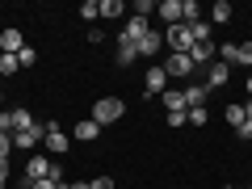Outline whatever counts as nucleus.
Returning a JSON list of instances; mask_svg holds the SVG:
<instances>
[{
  "label": "nucleus",
  "instance_id": "nucleus-1",
  "mask_svg": "<svg viewBox=\"0 0 252 189\" xmlns=\"http://www.w3.org/2000/svg\"><path fill=\"white\" fill-rule=\"evenodd\" d=\"M122 114H126V101H122V97H101V101H93V122H97V126H114Z\"/></svg>",
  "mask_w": 252,
  "mask_h": 189
},
{
  "label": "nucleus",
  "instance_id": "nucleus-2",
  "mask_svg": "<svg viewBox=\"0 0 252 189\" xmlns=\"http://www.w3.org/2000/svg\"><path fill=\"white\" fill-rule=\"evenodd\" d=\"M164 46H168L172 55H189L193 51V30L181 21V26H168V34H164Z\"/></svg>",
  "mask_w": 252,
  "mask_h": 189
},
{
  "label": "nucleus",
  "instance_id": "nucleus-3",
  "mask_svg": "<svg viewBox=\"0 0 252 189\" xmlns=\"http://www.w3.org/2000/svg\"><path fill=\"white\" fill-rule=\"evenodd\" d=\"M164 72H168V80H193V72H198V67H193V59H189V55H164Z\"/></svg>",
  "mask_w": 252,
  "mask_h": 189
},
{
  "label": "nucleus",
  "instance_id": "nucleus-4",
  "mask_svg": "<svg viewBox=\"0 0 252 189\" xmlns=\"http://www.w3.org/2000/svg\"><path fill=\"white\" fill-rule=\"evenodd\" d=\"M219 59L235 63V67H252V42H227V46H219Z\"/></svg>",
  "mask_w": 252,
  "mask_h": 189
},
{
  "label": "nucleus",
  "instance_id": "nucleus-5",
  "mask_svg": "<svg viewBox=\"0 0 252 189\" xmlns=\"http://www.w3.org/2000/svg\"><path fill=\"white\" fill-rule=\"evenodd\" d=\"M42 147L51 156H63L67 147H72V135L67 130H59V122H46V139H42Z\"/></svg>",
  "mask_w": 252,
  "mask_h": 189
},
{
  "label": "nucleus",
  "instance_id": "nucleus-6",
  "mask_svg": "<svg viewBox=\"0 0 252 189\" xmlns=\"http://www.w3.org/2000/svg\"><path fill=\"white\" fill-rule=\"evenodd\" d=\"M164 89H168V72H164V63L147 67V76H143V97H164Z\"/></svg>",
  "mask_w": 252,
  "mask_h": 189
},
{
  "label": "nucleus",
  "instance_id": "nucleus-7",
  "mask_svg": "<svg viewBox=\"0 0 252 189\" xmlns=\"http://www.w3.org/2000/svg\"><path fill=\"white\" fill-rule=\"evenodd\" d=\"M227 80H231V63L215 59V63H210V67H206V80H202V84H206V89H223Z\"/></svg>",
  "mask_w": 252,
  "mask_h": 189
},
{
  "label": "nucleus",
  "instance_id": "nucleus-8",
  "mask_svg": "<svg viewBox=\"0 0 252 189\" xmlns=\"http://www.w3.org/2000/svg\"><path fill=\"white\" fill-rule=\"evenodd\" d=\"M26 51V34H21V30H0V55H21Z\"/></svg>",
  "mask_w": 252,
  "mask_h": 189
},
{
  "label": "nucleus",
  "instance_id": "nucleus-9",
  "mask_svg": "<svg viewBox=\"0 0 252 189\" xmlns=\"http://www.w3.org/2000/svg\"><path fill=\"white\" fill-rule=\"evenodd\" d=\"M147 30H152V21H147V17H126V26H122V42H135V46H139Z\"/></svg>",
  "mask_w": 252,
  "mask_h": 189
},
{
  "label": "nucleus",
  "instance_id": "nucleus-10",
  "mask_svg": "<svg viewBox=\"0 0 252 189\" xmlns=\"http://www.w3.org/2000/svg\"><path fill=\"white\" fill-rule=\"evenodd\" d=\"M51 177V156H30L26 160V181L34 185V181H46Z\"/></svg>",
  "mask_w": 252,
  "mask_h": 189
},
{
  "label": "nucleus",
  "instance_id": "nucleus-11",
  "mask_svg": "<svg viewBox=\"0 0 252 189\" xmlns=\"http://www.w3.org/2000/svg\"><path fill=\"white\" fill-rule=\"evenodd\" d=\"M189 59H193V67H210V63L219 59V42H198L189 51Z\"/></svg>",
  "mask_w": 252,
  "mask_h": 189
},
{
  "label": "nucleus",
  "instance_id": "nucleus-12",
  "mask_svg": "<svg viewBox=\"0 0 252 189\" xmlns=\"http://www.w3.org/2000/svg\"><path fill=\"white\" fill-rule=\"evenodd\" d=\"M181 93H185V109H202V105L210 101V89H206V84H185Z\"/></svg>",
  "mask_w": 252,
  "mask_h": 189
},
{
  "label": "nucleus",
  "instance_id": "nucleus-13",
  "mask_svg": "<svg viewBox=\"0 0 252 189\" xmlns=\"http://www.w3.org/2000/svg\"><path fill=\"white\" fill-rule=\"evenodd\" d=\"M97 135H101V126L93 122V118H80V122L72 126V139H76V143H93Z\"/></svg>",
  "mask_w": 252,
  "mask_h": 189
},
{
  "label": "nucleus",
  "instance_id": "nucleus-14",
  "mask_svg": "<svg viewBox=\"0 0 252 189\" xmlns=\"http://www.w3.org/2000/svg\"><path fill=\"white\" fill-rule=\"evenodd\" d=\"M160 51H164V38L156 34V30H147V34H143V42H139V55H143V59H156Z\"/></svg>",
  "mask_w": 252,
  "mask_h": 189
},
{
  "label": "nucleus",
  "instance_id": "nucleus-15",
  "mask_svg": "<svg viewBox=\"0 0 252 189\" xmlns=\"http://www.w3.org/2000/svg\"><path fill=\"white\" fill-rule=\"evenodd\" d=\"M160 21L164 26H181V0H160Z\"/></svg>",
  "mask_w": 252,
  "mask_h": 189
},
{
  "label": "nucleus",
  "instance_id": "nucleus-16",
  "mask_svg": "<svg viewBox=\"0 0 252 189\" xmlns=\"http://www.w3.org/2000/svg\"><path fill=\"white\" fill-rule=\"evenodd\" d=\"M206 21H210V26H227V21H231V4H227V0H215Z\"/></svg>",
  "mask_w": 252,
  "mask_h": 189
},
{
  "label": "nucleus",
  "instance_id": "nucleus-17",
  "mask_svg": "<svg viewBox=\"0 0 252 189\" xmlns=\"http://www.w3.org/2000/svg\"><path fill=\"white\" fill-rule=\"evenodd\" d=\"M164 109H168V114H181V109H185V93L181 89H164Z\"/></svg>",
  "mask_w": 252,
  "mask_h": 189
},
{
  "label": "nucleus",
  "instance_id": "nucleus-18",
  "mask_svg": "<svg viewBox=\"0 0 252 189\" xmlns=\"http://www.w3.org/2000/svg\"><path fill=\"white\" fill-rule=\"evenodd\" d=\"M189 30H193V46H198V42H215V38H210V34H215V26H210L206 17H202V21H193Z\"/></svg>",
  "mask_w": 252,
  "mask_h": 189
},
{
  "label": "nucleus",
  "instance_id": "nucleus-19",
  "mask_svg": "<svg viewBox=\"0 0 252 189\" xmlns=\"http://www.w3.org/2000/svg\"><path fill=\"white\" fill-rule=\"evenodd\" d=\"M135 59H139V46H135V42H122V38H118V63H122V67H130Z\"/></svg>",
  "mask_w": 252,
  "mask_h": 189
},
{
  "label": "nucleus",
  "instance_id": "nucleus-20",
  "mask_svg": "<svg viewBox=\"0 0 252 189\" xmlns=\"http://www.w3.org/2000/svg\"><path fill=\"white\" fill-rule=\"evenodd\" d=\"M223 114H227V126H231V130H240V126H244V105H227Z\"/></svg>",
  "mask_w": 252,
  "mask_h": 189
},
{
  "label": "nucleus",
  "instance_id": "nucleus-21",
  "mask_svg": "<svg viewBox=\"0 0 252 189\" xmlns=\"http://www.w3.org/2000/svg\"><path fill=\"white\" fill-rule=\"evenodd\" d=\"M122 13H126L122 0H101V17H122Z\"/></svg>",
  "mask_w": 252,
  "mask_h": 189
},
{
  "label": "nucleus",
  "instance_id": "nucleus-22",
  "mask_svg": "<svg viewBox=\"0 0 252 189\" xmlns=\"http://www.w3.org/2000/svg\"><path fill=\"white\" fill-rule=\"evenodd\" d=\"M185 122H193V126H206L210 122V109L202 105V109H185Z\"/></svg>",
  "mask_w": 252,
  "mask_h": 189
},
{
  "label": "nucleus",
  "instance_id": "nucleus-23",
  "mask_svg": "<svg viewBox=\"0 0 252 189\" xmlns=\"http://www.w3.org/2000/svg\"><path fill=\"white\" fill-rule=\"evenodd\" d=\"M13 72H21L17 55H0V76H13Z\"/></svg>",
  "mask_w": 252,
  "mask_h": 189
},
{
  "label": "nucleus",
  "instance_id": "nucleus-24",
  "mask_svg": "<svg viewBox=\"0 0 252 189\" xmlns=\"http://www.w3.org/2000/svg\"><path fill=\"white\" fill-rule=\"evenodd\" d=\"M80 17H84V21L101 17V0H84V4H80Z\"/></svg>",
  "mask_w": 252,
  "mask_h": 189
},
{
  "label": "nucleus",
  "instance_id": "nucleus-25",
  "mask_svg": "<svg viewBox=\"0 0 252 189\" xmlns=\"http://www.w3.org/2000/svg\"><path fill=\"white\" fill-rule=\"evenodd\" d=\"M0 130H4V135H13V130H17V118H13V109H0Z\"/></svg>",
  "mask_w": 252,
  "mask_h": 189
},
{
  "label": "nucleus",
  "instance_id": "nucleus-26",
  "mask_svg": "<svg viewBox=\"0 0 252 189\" xmlns=\"http://www.w3.org/2000/svg\"><path fill=\"white\" fill-rule=\"evenodd\" d=\"M17 63H21V72H26V67H34V63H38V51H34V46H26V51L17 55Z\"/></svg>",
  "mask_w": 252,
  "mask_h": 189
},
{
  "label": "nucleus",
  "instance_id": "nucleus-27",
  "mask_svg": "<svg viewBox=\"0 0 252 189\" xmlns=\"http://www.w3.org/2000/svg\"><path fill=\"white\" fill-rule=\"evenodd\" d=\"M9 156H13V135L0 130V160H9Z\"/></svg>",
  "mask_w": 252,
  "mask_h": 189
},
{
  "label": "nucleus",
  "instance_id": "nucleus-28",
  "mask_svg": "<svg viewBox=\"0 0 252 189\" xmlns=\"http://www.w3.org/2000/svg\"><path fill=\"white\" fill-rule=\"evenodd\" d=\"M46 181H55V185H63V164H59V160H51V177H46Z\"/></svg>",
  "mask_w": 252,
  "mask_h": 189
},
{
  "label": "nucleus",
  "instance_id": "nucleus-29",
  "mask_svg": "<svg viewBox=\"0 0 252 189\" xmlns=\"http://www.w3.org/2000/svg\"><path fill=\"white\" fill-rule=\"evenodd\" d=\"M152 9H156L152 0H135V17H147V13H152Z\"/></svg>",
  "mask_w": 252,
  "mask_h": 189
},
{
  "label": "nucleus",
  "instance_id": "nucleus-30",
  "mask_svg": "<svg viewBox=\"0 0 252 189\" xmlns=\"http://www.w3.org/2000/svg\"><path fill=\"white\" fill-rule=\"evenodd\" d=\"M235 135H240L244 143H252V118H244V126H240V130H235Z\"/></svg>",
  "mask_w": 252,
  "mask_h": 189
},
{
  "label": "nucleus",
  "instance_id": "nucleus-31",
  "mask_svg": "<svg viewBox=\"0 0 252 189\" xmlns=\"http://www.w3.org/2000/svg\"><path fill=\"white\" fill-rule=\"evenodd\" d=\"M89 185H93V189H118V185H114V181H109V177H93Z\"/></svg>",
  "mask_w": 252,
  "mask_h": 189
},
{
  "label": "nucleus",
  "instance_id": "nucleus-32",
  "mask_svg": "<svg viewBox=\"0 0 252 189\" xmlns=\"http://www.w3.org/2000/svg\"><path fill=\"white\" fill-rule=\"evenodd\" d=\"M30 189H59V185H55V181H34Z\"/></svg>",
  "mask_w": 252,
  "mask_h": 189
},
{
  "label": "nucleus",
  "instance_id": "nucleus-33",
  "mask_svg": "<svg viewBox=\"0 0 252 189\" xmlns=\"http://www.w3.org/2000/svg\"><path fill=\"white\" fill-rule=\"evenodd\" d=\"M9 181V160H0V185Z\"/></svg>",
  "mask_w": 252,
  "mask_h": 189
},
{
  "label": "nucleus",
  "instance_id": "nucleus-34",
  "mask_svg": "<svg viewBox=\"0 0 252 189\" xmlns=\"http://www.w3.org/2000/svg\"><path fill=\"white\" fill-rule=\"evenodd\" d=\"M72 189H93V185H89V181H72Z\"/></svg>",
  "mask_w": 252,
  "mask_h": 189
},
{
  "label": "nucleus",
  "instance_id": "nucleus-35",
  "mask_svg": "<svg viewBox=\"0 0 252 189\" xmlns=\"http://www.w3.org/2000/svg\"><path fill=\"white\" fill-rule=\"evenodd\" d=\"M244 118H252V97H248V105H244Z\"/></svg>",
  "mask_w": 252,
  "mask_h": 189
},
{
  "label": "nucleus",
  "instance_id": "nucleus-36",
  "mask_svg": "<svg viewBox=\"0 0 252 189\" xmlns=\"http://www.w3.org/2000/svg\"><path fill=\"white\" fill-rule=\"evenodd\" d=\"M244 89H248V97H252V76H248V80H244Z\"/></svg>",
  "mask_w": 252,
  "mask_h": 189
},
{
  "label": "nucleus",
  "instance_id": "nucleus-37",
  "mask_svg": "<svg viewBox=\"0 0 252 189\" xmlns=\"http://www.w3.org/2000/svg\"><path fill=\"white\" fill-rule=\"evenodd\" d=\"M59 189H72V185H67V181H63V185H59Z\"/></svg>",
  "mask_w": 252,
  "mask_h": 189
},
{
  "label": "nucleus",
  "instance_id": "nucleus-38",
  "mask_svg": "<svg viewBox=\"0 0 252 189\" xmlns=\"http://www.w3.org/2000/svg\"><path fill=\"white\" fill-rule=\"evenodd\" d=\"M227 189H244V185H227Z\"/></svg>",
  "mask_w": 252,
  "mask_h": 189
},
{
  "label": "nucleus",
  "instance_id": "nucleus-39",
  "mask_svg": "<svg viewBox=\"0 0 252 189\" xmlns=\"http://www.w3.org/2000/svg\"><path fill=\"white\" fill-rule=\"evenodd\" d=\"M0 189H4V185H0Z\"/></svg>",
  "mask_w": 252,
  "mask_h": 189
}]
</instances>
